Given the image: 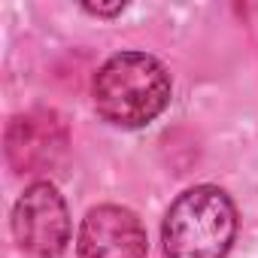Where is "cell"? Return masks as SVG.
Listing matches in <instances>:
<instances>
[{
	"mask_svg": "<svg viewBox=\"0 0 258 258\" xmlns=\"http://www.w3.org/2000/svg\"><path fill=\"white\" fill-rule=\"evenodd\" d=\"M170 103V76L146 52H118L94 76V106L115 127H143Z\"/></svg>",
	"mask_w": 258,
	"mask_h": 258,
	"instance_id": "6da1fadb",
	"label": "cell"
},
{
	"mask_svg": "<svg viewBox=\"0 0 258 258\" xmlns=\"http://www.w3.org/2000/svg\"><path fill=\"white\" fill-rule=\"evenodd\" d=\"M13 237L25 258H61L70 243L67 204L52 182H34L16 201Z\"/></svg>",
	"mask_w": 258,
	"mask_h": 258,
	"instance_id": "3957f363",
	"label": "cell"
},
{
	"mask_svg": "<svg viewBox=\"0 0 258 258\" xmlns=\"http://www.w3.org/2000/svg\"><path fill=\"white\" fill-rule=\"evenodd\" d=\"M237 234V210L216 185H195L182 191L161 228L167 258H225Z\"/></svg>",
	"mask_w": 258,
	"mask_h": 258,
	"instance_id": "7a4b0ae2",
	"label": "cell"
},
{
	"mask_svg": "<svg viewBox=\"0 0 258 258\" xmlns=\"http://www.w3.org/2000/svg\"><path fill=\"white\" fill-rule=\"evenodd\" d=\"M64 152V127L52 112L16 115L7 127V158L19 173H40Z\"/></svg>",
	"mask_w": 258,
	"mask_h": 258,
	"instance_id": "5b68a950",
	"label": "cell"
},
{
	"mask_svg": "<svg viewBox=\"0 0 258 258\" xmlns=\"http://www.w3.org/2000/svg\"><path fill=\"white\" fill-rule=\"evenodd\" d=\"M82 10L91 13V16H100V19H112L118 13H124V4H121V0H115V4H85Z\"/></svg>",
	"mask_w": 258,
	"mask_h": 258,
	"instance_id": "8992f818",
	"label": "cell"
},
{
	"mask_svg": "<svg viewBox=\"0 0 258 258\" xmlns=\"http://www.w3.org/2000/svg\"><path fill=\"white\" fill-rule=\"evenodd\" d=\"M79 258H146V231L140 219L115 204L88 210L76 237Z\"/></svg>",
	"mask_w": 258,
	"mask_h": 258,
	"instance_id": "277c9868",
	"label": "cell"
}]
</instances>
